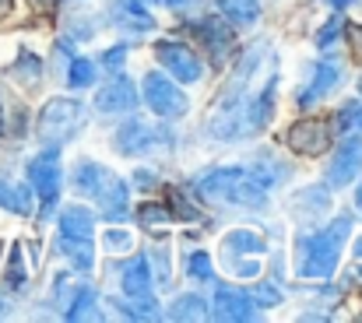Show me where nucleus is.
<instances>
[{
	"instance_id": "obj_1",
	"label": "nucleus",
	"mask_w": 362,
	"mask_h": 323,
	"mask_svg": "<svg viewBox=\"0 0 362 323\" xmlns=\"http://www.w3.org/2000/svg\"><path fill=\"white\" fill-rule=\"evenodd\" d=\"M264 53H267V42H264V39L250 42V46L243 49L236 71L229 74V81H226V88H222V99H218V106H215L211 119H208V130H211L218 141H236V137H240L243 109L250 102V95L260 88V85H253V74H257V67L264 64Z\"/></svg>"
},
{
	"instance_id": "obj_2",
	"label": "nucleus",
	"mask_w": 362,
	"mask_h": 323,
	"mask_svg": "<svg viewBox=\"0 0 362 323\" xmlns=\"http://www.w3.org/2000/svg\"><path fill=\"white\" fill-rule=\"evenodd\" d=\"M352 232V218L338 215L331 225L310 232L299 239V278H331L334 267H338V257H341V246Z\"/></svg>"
},
{
	"instance_id": "obj_3",
	"label": "nucleus",
	"mask_w": 362,
	"mask_h": 323,
	"mask_svg": "<svg viewBox=\"0 0 362 323\" xmlns=\"http://www.w3.org/2000/svg\"><path fill=\"white\" fill-rule=\"evenodd\" d=\"M204 201H218V204H233V208H250L260 211L267 204V183L250 172V169H215L197 183Z\"/></svg>"
},
{
	"instance_id": "obj_4",
	"label": "nucleus",
	"mask_w": 362,
	"mask_h": 323,
	"mask_svg": "<svg viewBox=\"0 0 362 323\" xmlns=\"http://www.w3.org/2000/svg\"><path fill=\"white\" fill-rule=\"evenodd\" d=\"M74 190L85 194V197H92L95 208L103 211V218H110V221L127 218V208H130L127 197L130 194H127V183L113 169H103L95 162H81L78 172H74Z\"/></svg>"
},
{
	"instance_id": "obj_5",
	"label": "nucleus",
	"mask_w": 362,
	"mask_h": 323,
	"mask_svg": "<svg viewBox=\"0 0 362 323\" xmlns=\"http://www.w3.org/2000/svg\"><path fill=\"white\" fill-rule=\"evenodd\" d=\"M81 102L74 99H49L46 106L39 109V119H35V134L46 148H60L71 141V134L78 130L81 123Z\"/></svg>"
},
{
	"instance_id": "obj_6",
	"label": "nucleus",
	"mask_w": 362,
	"mask_h": 323,
	"mask_svg": "<svg viewBox=\"0 0 362 323\" xmlns=\"http://www.w3.org/2000/svg\"><path fill=\"white\" fill-rule=\"evenodd\" d=\"M28 180L42 201V218L53 215L57 197H60V151L57 148H42L32 162H28Z\"/></svg>"
},
{
	"instance_id": "obj_7",
	"label": "nucleus",
	"mask_w": 362,
	"mask_h": 323,
	"mask_svg": "<svg viewBox=\"0 0 362 323\" xmlns=\"http://www.w3.org/2000/svg\"><path fill=\"white\" fill-rule=\"evenodd\" d=\"M144 102H148V109H151L158 119H176V116L187 112L183 88H180L176 81H169L165 74H158V71H151V74L144 78Z\"/></svg>"
},
{
	"instance_id": "obj_8",
	"label": "nucleus",
	"mask_w": 362,
	"mask_h": 323,
	"mask_svg": "<svg viewBox=\"0 0 362 323\" xmlns=\"http://www.w3.org/2000/svg\"><path fill=\"white\" fill-rule=\"evenodd\" d=\"M155 57H158V64H162L165 71H173V78H176V81H183V85H194V81H201V74H204V67H201L197 53H194L187 42L162 39V42L155 46Z\"/></svg>"
},
{
	"instance_id": "obj_9",
	"label": "nucleus",
	"mask_w": 362,
	"mask_h": 323,
	"mask_svg": "<svg viewBox=\"0 0 362 323\" xmlns=\"http://www.w3.org/2000/svg\"><path fill=\"white\" fill-rule=\"evenodd\" d=\"M165 141H169V134L158 130V127H148L144 119H130L117 130V151L120 155H148V151H158Z\"/></svg>"
},
{
	"instance_id": "obj_10",
	"label": "nucleus",
	"mask_w": 362,
	"mask_h": 323,
	"mask_svg": "<svg viewBox=\"0 0 362 323\" xmlns=\"http://www.w3.org/2000/svg\"><path fill=\"white\" fill-rule=\"evenodd\" d=\"M215 285V281H211ZM211 320H229V323H240V320H253L257 317V306L253 299L233 288V285H215V299H211V310H208Z\"/></svg>"
},
{
	"instance_id": "obj_11",
	"label": "nucleus",
	"mask_w": 362,
	"mask_h": 323,
	"mask_svg": "<svg viewBox=\"0 0 362 323\" xmlns=\"http://www.w3.org/2000/svg\"><path fill=\"white\" fill-rule=\"evenodd\" d=\"M359 172H362V137L349 134V141H341V148L334 151V158L327 165V183L331 187H349V183H356Z\"/></svg>"
},
{
	"instance_id": "obj_12",
	"label": "nucleus",
	"mask_w": 362,
	"mask_h": 323,
	"mask_svg": "<svg viewBox=\"0 0 362 323\" xmlns=\"http://www.w3.org/2000/svg\"><path fill=\"white\" fill-rule=\"evenodd\" d=\"M288 144H292V151H299L306 158L324 155L331 144V127L324 119H299L288 127Z\"/></svg>"
},
{
	"instance_id": "obj_13",
	"label": "nucleus",
	"mask_w": 362,
	"mask_h": 323,
	"mask_svg": "<svg viewBox=\"0 0 362 323\" xmlns=\"http://www.w3.org/2000/svg\"><path fill=\"white\" fill-rule=\"evenodd\" d=\"M338 81H341L338 64H334V60H317V64H313V71H310L306 88H299V92H296V102H299L303 109H310L313 102L327 99V95L338 88Z\"/></svg>"
},
{
	"instance_id": "obj_14",
	"label": "nucleus",
	"mask_w": 362,
	"mask_h": 323,
	"mask_svg": "<svg viewBox=\"0 0 362 323\" xmlns=\"http://www.w3.org/2000/svg\"><path fill=\"white\" fill-rule=\"evenodd\" d=\"M137 106V88L130 78H113L110 85H103V92L95 95V109L103 116H113V112H134Z\"/></svg>"
},
{
	"instance_id": "obj_15",
	"label": "nucleus",
	"mask_w": 362,
	"mask_h": 323,
	"mask_svg": "<svg viewBox=\"0 0 362 323\" xmlns=\"http://www.w3.org/2000/svg\"><path fill=\"white\" fill-rule=\"evenodd\" d=\"M190 32L208 46V53H211L215 60H222V57L229 53V46H233V28H229L226 21H218V18H201V21L190 25Z\"/></svg>"
},
{
	"instance_id": "obj_16",
	"label": "nucleus",
	"mask_w": 362,
	"mask_h": 323,
	"mask_svg": "<svg viewBox=\"0 0 362 323\" xmlns=\"http://www.w3.org/2000/svg\"><path fill=\"white\" fill-rule=\"evenodd\" d=\"M113 21L120 28H127V32H137V35H144V32L155 28V18L144 11L141 0H117L113 4Z\"/></svg>"
},
{
	"instance_id": "obj_17",
	"label": "nucleus",
	"mask_w": 362,
	"mask_h": 323,
	"mask_svg": "<svg viewBox=\"0 0 362 323\" xmlns=\"http://www.w3.org/2000/svg\"><path fill=\"white\" fill-rule=\"evenodd\" d=\"M57 249L67 257L74 271H92L95 267V242L92 239H74V235H57Z\"/></svg>"
},
{
	"instance_id": "obj_18",
	"label": "nucleus",
	"mask_w": 362,
	"mask_h": 323,
	"mask_svg": "<svg viewBox=\"0 0 362 323\" xmlns=\"http://www.w3.org/2000/svg\"><path fill=\"white\" fill-rule=\"evenodd\" d=\"M0 208L11 211V215L28 218L32 215V190L25 183H14V180L0 176Z\"/></svg>"
},
{
	"instance_id": "obj_19",
	"label": "nucleus",
	"mask_w": 362,
	"mask_h": 323,
	"mask_svg": "<svg viewBox=\"0 0 362 323\" xmlns=\"http://www.w3.org/2000/svg\"><path fill=\"white\" fill-rule=\"evenodd\" d=\"M151 271H148V260L144 257H134L130 264H127V271H123V292L130 295V299H148L151 295Z\"/></svg>"
},
{
	"instance_id": "obj_20",
	"label": "nucleus",
	"mask_w": 362,
	"mask_h": 323,
	"mask_svg": "<svg viewBox=\"0 0 362 323\" xmlns=\"http://www.w3.org/2000/svg\"><path fill=\"white\" fill-rule=\"evenodd\" d=\"M95 232V215L81 204H71L64 215H60V235H74V239H92Z\"/></svg>"
},
{
	"instance_id": "obj_21",
	"label": "nucleus",
	"mask_w": 362,
	"mask_h": 323,
	"mask_svg": "<svg viewBox=\"0 0 362 323\" xmlns=\"http://www.w3.org/2000/svg\"><path fill=\"white\" fill-rule=\"evenodd\" d=\"M169 320L176 323H194V320H208V303L201 299V295H180V299H173V306H169V313H165Z\"/></svg>"
},
{
	"instance_id": "obj_22",
	"label": "nucleus",
	"mask_w": 362,
	"mask_h": 323,
	"mask_svg": "<svg viewBox=\"0 0 362 323\" xmlns=\"http://www.w3.org/2000/svg\"><path fill=\"white\" fill-rule=\"evenodd\" d=\"M218 11L233 21V25H253L260 18L257 0H218Z\"/></svg>"
},
{
	"instance_id": "obj_23",
	"label": "nucleus",
	"mask_w": 362,
	"mask_h": 323,
	"mask_svg": "<svg viewBox=\"0 0 362 323\" xmlns=\"http://www.w3.org/2000/svg\"><path fill=\"white\" fill-rule=\"evenodd\" d=\"M11 74H14L25 88H35V85H39V78H42V60H39L35 53H28V49H25V53L14 60Z\"/></svg>"
},
{
	"instance_id": "obj_24",
	"label": "nucleus",
	"mask_w": 362,
	"mask_h": 323,
	"mask_svg": "<svg viewBox=\"0 0 362 323\" xmlns=\"http://www.w3.org/2000/svg\"><path fill=\"white\" fill-rule=\"evenodd\" d=\"M222 249L226 253H264V239L257 232H250V228H236V232L226 235Z\"/></svg>"
},
{
	"instance_id": "obj_25",
	"label": "nucleus",
	"mask_w": 362,
	"mask_h": 323,
	"mask_svg": "<svg viewBox=\"0 0 362 323\" xmlns=\"http://www.w3.org/2000/svg\"><path fill=\"white\" fill-rule=\"evenodd\" d=\"M67 85L71 88H92L95 85V64L85 57H74V64L67 67Z\"/></svg>"
},
{
	"instance_id": "obj_26",
	"label": "nucleus",
	"mask_w": 362,
	"mask_h": 323,
	"mask_svg": "<svg viewBox=\"0 0 362 323\" xmlns=\"http://www.w3.org/2000/svg\"><path fill=\"white\" fill-rule=\"evenodd\" d=\"M95 299H99V295H95V288H92V285H81V288L74 292V303L67 306L64 320H85V317H88V310L95 306Z\"/></svg>"
},
{
	"instance_id": "obj_27",
	"label": "nucleus",
	"mask_w": 362,
	"mask_h": 323,
	"mask_svg": "<svg viewBox=\"0 0 362 323\" xmlns=\"http://www.w3.org/2000/svg\"><path fill=\"white\" fill-rule=\"evenodd\" d=\"M4 281H7V288H14V292H21V288L28 285V274H25V264H21V246L11 249V260H7Z\"/></svg>"
},
{
	"instance_id": "obj_28",
	"label": "nucleus",
	"mask_w": 362,
	"mask_h": 323,
	"mask_svg": "<svg viewBox=\"0 0 362 323\" xmlns=\"http://www.w3.org/2000/svg\"><path fill=\"white\" fill-rule=\"evenodd\" d=\"M187 274L197 278V281H215V267H211V257L204 249H194L187 257Z\"/></svg>"
},
{
	"instance_id": "obj_29",
	"label": "nucleus",
	"mask_w": 362,
	"mask_h": 323,
	"mask_svg": "<svg viewBox=\"0 0 362 323\" xmlns=\"http://www.w3.org/2000/svg\"><path fill=\"white\" fill-rule=\"evenodd\" d=\"M117 310H120V317H127V320H158V306L151 299H144L141 306H134V299L130 303H117Z\"/></svg>"
},
{
	"instance_id": "obj_30",
	"label": "nucleus",
	"mask_w": 362,
	"mask_h": 323,
	"mask_svg": "<svg viewBox=\"0 0 362 323\" xmlns=\"http://www.w3.org/2000/svg\"><path fill=\"white\" fill-rule=\"evenodd\" d=\"M341 134H362V102H345L338 112Z\"/></svg>"
},
{
	"instance_id": "obj_31",
	"label": "nucleus",
	"mask_w": 362,
	"mask_h": 323,
	"mask_svg": "<svg viewBox=\"0 0 362 323\" xmlns=\"http://www.w3.org/2000/svg\"><path fill=\"white\" fill-rule=\"evenodd\" d=\"M137 221H141V225H148V228H155V225H165V221H173V211H169L165 204H141Z\"/></svg>"
},
{
	"instance_id": "obj_32",
	"label": "nucleus",
	"mask_w": 362,
	"mask_h": 323,
	"mask_svg": "<svg viewBox=\"0 0 362 323\" xmlns=\"http://www.w3.org/2000/svg\"><path fill=\"white\" fill-rule=\"evenodd\" d=\"M74 292H78V285H74L67 274H60V278L53 281V303H57L64 313H67V306L74 303Z\"/></svg>"
},
{
	"instance_id": "obj_33",
	"label": "nucleus",
	"mask_w": 362,
	"mask_h": 323,
	"mask_svg": "<svg viewBox=\"0 0 362 323\" xmlns=\"http://www.w3.org/2000/svg\"><path fill=\"white\" fill-rule=\"evenodd\" d=\"M151 264H155V274H151V281L162 288V285H169V249L165 246H158V249H151Z\"/></svg>"
},
{
	"instance_id": "obj_34",
	"label": "nucleus",
	"mask_w": 362,
	"mask_h": 323,
	"mask_svg": "<svg viewBox=\"0 0 362 323\" xmlns=\"http://www.w3.org/2000/svg\"><path fill=\"white\" fill-rule=\"evenodd\" d=\"M250 299H253V306H278V303H281V288H274V285H257V288L250 292Z\"/></svg>"
},
{
	"instance_id": "obj_35",
	"label": "nucleus",
	"mask_w": 362,
	"mask_h": 323,
	"mask_svg": "<svg viewBox=\"0 0 362 323\" xmlns=\"http://www.w3.org/2000/svg\"><path fill=\"white\" fill-rule=\"evenodd\" d=\"M338 28H341V18H331L320 32H317V46L320 49H327V46H334V39H338Z\"/></svg>"
},
{
	"instance_id": "obj_36",
	"label": "nucleus",
	"mask_w": 362,
	"mask_h": 323,
	"mask_svg": "<svg viewBox=\"0 0 362 323\" xmlns=\"http://www.w3.org/2000/svg\"><path fill=\"white\" fill-rule=\"evenodd\" d=\"M123 60H127V46H113V49L103 53V67H106V71H120Z\"/></svg>"
},
{
	"instance_id": "obj_37",
	"label": "nucleus",
	"mask_w": 362,
	"mask_h": 323,
	"mask_svg": "<svg viewBox=\"0 0 362 323\" xmlns=\"http://www.w3.org/2000/svg\"><path fill=\"white\" fill-rule=\"evenodd\" d=\"M103 242L110 246V249H130V232H103Z\"/></svg>"
},
{
	"instance_id": "obj_38",
	"label": "nucleus",
	"mask_w": 362,
	"mask_h": 323,
	"mask_svg": "<svg viewBox=\"0 0 362 323\" xmlns=\"http://www.w3.org/2000/svg\"><path fill=\"white\" fill-rule=\"evenodd\" d=\"M173 208H176V218H187V221H197V208L187 204L180 194H173Z\"/></svg>"
},
{
	"instance_id": "obj_39",
	"label": "nucleus",
	"mask_w": 362,
	"mask_h": 323,
	"mask_svg": "<svg viewBox=\"0 0 362 323\" xmlns=\"http://www.w3.org/2000/svg\"><path fill=\"white\" fill-rule=\"evenodd\" d=\"M349 42H352V53L362 64V25H349Z\"/></svg>"
},
{
	"instance_id": "obj_40",
	"label": "nucleus",
	"mask_w": 362,
	"mask_h": 323,
	"mask_svg": "<svg viewBox=\"0 0 362 323\" xmlns=\"http://www.w3.org/2000/svg\"><path fill=\"white\" fill-rule=\"evenodd\" d=\"M236 271H240V278H257V274H260V260H246Z\"/></svg>"
},
{
	"instance_id": "obj_41",
	"label": "nucleus",
	"mask_w": 362,
	"mask_h": 323,
	"mask_svg": "<svg viewBox=\"0 0 362 323\" xmlns=\"http://www.w3.org/2000/svg\"><path fill=\"white\" fill-rule=\"evenodd\" d=\"M134 183H137V187H155L158 180H155L151 172H137V176H134Z\"/></svg>"
},
{
	"instance_id": "obj_42",
	"label": "nucleus",
	"mask_w": 362,
	"mask_h": 323,
	"mask_svg": "<svg viewBox=\"0 0 362 323\" xmlns=\"http://www.w3.org/2000/svg\"><path fill=\"white\" fill-rule=\"evenodd\" d=\"M32 4H35V7H39V11H53V7H57V4H60V0H32Z\"/></svg>"
},
{
	"instance_id": "obj_43",
	"label": "nucleus",
	"mask_w": 362,
	"mask_h": 323,
	"mask_svg": "<svg viewBox=\"0 0 362 323\" xmlns=\"http://www.w3.org/2000/svg\"><path fill=\"white\" fill-rule=\"evenodd\" d=\"M7 317H11V303L0 295V320H7Z\"/></svg>"
},
{
	"instance_id": "obj_44",
	"label": "nucleus",
	"mask_w": 362,
	"mask_h": 323,
	"mask_svg": "<svg viewBox=\"0 0 362 323\" xmlns=\"http://www.w3.org/2000/svg\"><path fill=\"white\" fill-rule=\"evenodd\" d=\"M162 4H169V7H190V4H197V0H162Z\"/></svg>"
},
{
	"instance_id": "obj_45",
	"label": "nucleus",
	"mask_w": 362,
	"mask_h": 323,
	"mask_svg": "<svg viewBox=\"0 0 362 323\" xmlns=\"http://www.w3.org/2000/svg\"><path fill=\"white\" fill-rule=\"evenodd\" d=\"M324 4H331V7H334V11H341V7H349V4H352V0H324Z\"/></svg>"
},
{
	"instance_id": "obj_46",
	"label": "nucleus",
	"mask_w": 362,
	"mask_h": 323,
	"mask_svg": "<svg viewBox=\"0 0 362 323\" xmlns=\"http://www.w3.org/2000/svg\"><path fill=\"white\" fill-rule=\"evenodd\" d=\"M356 208H359V211H362V183H359V187H356Z\"/></svg>"
},
{
	"instance_id": "obj_47",
	"label": "nucleus",
	"mask_w": 362,
	"mask_h": 323,
	"mask_svg": "<svg viewBox=\"0 0 362 323\" xmlns=\"http://www.w3.org/2000/svg\"><path fill=\"white\" fill-rule=\"evenodd\" d=\"M11 11V0H0V14H7Z\"/></svg>"
},
{
	"instance_id": "obj_48",
	"label": "nucleus",
	"mask_w": 362,
	"mask_h": 323,
	"mask_svg": "<svg viewBox=\"0 0 362 323\" xmlns=\"http://www.w3.org/2000/svg\"><path fill=\"white\" fill-rule=\"evenodd\" d=\"M356 257H359V260H362V239H359V242H356Z\"/></svg>"
},
{
	"instance_id": "obj_49",
	"label": "nucleus",
	"mask_w": 362,
	"mask_h": 323,
	"mask_svg": "<svg viewBox=\"0 0 362 323\" xmlns=\"http://www.w3.org/2000/svg\"><path fill=\"white\" fill-rule=\"evenodd\" d=\"M359 278H362V267H359Z\"/></svg>"
},
{
	"instance_id": "obj_50",
	"label": "nucleus",
	"mask_w": 362,
	"mask_h": 323,
	"mask_svg": "<svg viewBox=\"0 0 362 323\" xmlns=\"http://www.w3.org/2000/svg\"><path fill=\"white\" fill-rule=\"evenodd\" d=\"M0 119H4V112H0Z\"/></svg>"
}]
</instances>
